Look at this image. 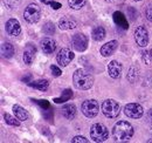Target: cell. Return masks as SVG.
<instances>
[{
  "mask_svg": "<svg viewBox=\"0 0 152 143\" xmlns=\"http://www.w3.org/2000/svg\"><path fill=\"white\" fill-rule=\"evenodd\" d=\"M73 82L77 89L88 90L94 85V76L90 72L86 69H77L73 75Z\"/></svg>",
  "mask_w": 152,
  "mask_h": 143,
  "instance_id": "7a4b0ae2",
  "label": "cell"
},
{
  "mask_svg": "<svg viewBox=\"0 0 152 143\" xmlns=\"http://www.w3.org/2000/svg\"><path fill=\"white\" fill-rule=\"evenodd\" d=\"M61 114L67 120H73L76 116V107L74 105H66L61 109Z\"/></svg>",
  "mask_w": 152,
  "mask_h": 143,
  "instance_id": "e0dca14e",
  "label": "cell"
},
{
  "mask_svg": "<svg viewBox=\"0 0 152 143\" xmlns=\"http://www.w3.org/2000/svg\"><path fill=\"white\" fill-rule=\"evenodd\" d=\"M37 102H38V103L40 105V106H41V107H43V108H49V103H48V102H47L46 100H43V101H42V100H40V101H37Z\"/></svg>",
  "mask_w": 152,
  "mask_h": 143,
  "instance_id": "d6a6232c",
  "label": "cell"
},
{
  "mask_svg": "<svg viewBox=\"0 0 152 143\" xmlns=\"http://www.w3.org/2000/svg\"><path fill=\"white\" fill-rule=\"evenodd\" d=\"M134 41L139 47H146L149 43V32L144 26H138L134 29Z\"/></svg>",
  "mask_w": 152,
  "mask_h": 143,
  "instance_id": "52a82bcc",
  "label": "cell"
},
{
  "mask_svg": "<svg viewBox=\"0 0 152 143\" xmlns=\"http://www.w3.org/2000/svg\"><path fill=\"white\" fill-rule=\"evenodd\" d=\"M133 133H134L133 127L128 121H118L113 129V136L115 141L118 142L129 141L133 136Z\"/></svg>",
  "mask_w": 152,
  "mask_h": 143,
  "instance_id": "6da1fadb",
  "label": "cell"
},
{
  "mask_svg": "<svg viewBox=\"0 0 152 143\" xmlns=\"http://www.w3.org/2000/svg\"><path fill=\"white\" fill-rule=\"evenodd\" d=\"M72 142L73 143H88L89 141H88L86 137H83V136H75V137L72 140Z\"/></svg>",
  "mask_w": 152,
  "mask_h": 143,
  "instance_id": "f546056e",
  "label": "cell"
},
{
  "mask_svg": "<svg viewBox=\"0 0 152 143\" xmlns=\"http://www.w3.org/2000/svg\"><path fill=\"white\" fill-rule=\"evenodd\" d=\"M74 56H75V54L73 53L69 48H62L58 52V54H57L56 61L60 66L66 67V66H68L74 60Z\"/></svg>",
  "mask_w": 152,
  "mask_h": 143,
  "instance_id": "9c48e42d",
  "label": "cell"
},
{
  "mask_svg": "<svg viewBox=\"0 0 152 143\" xmlns=\"http://www.w3.org/2000/svg\"><path fill=\"white\" fill-rule=\"evenodd\" d=\"M117 47H118V41H116V40H111V41H109V42L104 43V45L101 47V49H99L101 55H102V56H104V57L110 56V55H113V54L115 53V51L117 49Z\"/></svg>",
  "mask_w": 152,
  "mask_h": 143,
  "instance_id": "9a60e30c",
  "label": "cell"
},
{
  "mask_svg": "<svg viewBox=\"0 0 152 143\" xmlns=\"http://www.w3.org/2000/svg\"><path fill=\"white\" fill-rule=\"evenodd\" d=\"M90 139L94 142H104L109 139V130L102 123H95L90 128Z\"/></svg>",
  "mask_w": 152,
  "mask_h": 143,
  "instance_id": "3957f363",
  "label": "cell"
},
{
  "mask_svg": "<svg viewBox=\"0 0 152 143\" xmlns=\"http://www.w3.org/2000/svg\"><path fill=\"white\" fill-rule=\"evenodd\" d=\"M58 27L63 31L67 29H73L76 27V21L74 19L69 18V17H63L58 20Z\"/></svg>",
  "mask_w": 152,
  "mask_h": 143,
  "instance_id": "2e32d148",
  "label": "cell"
},
{
  "mask_svg": "<svg viewBox=\"0 0 152 143\" xmlns=\"http://www.w3.org/2000/svg\"><path fill=\"white\" fill-rule=\"evenodd\" d=\"M43 32L47 34V35H52L54 32H55V25L53 22H47L45 26H43Z\"/></svg>",
  "mask_w": 152,
  "mask_h": 143,
  "instance_id": "4316f807",
  "label": "cell"
},
{
  "mask_svg": "<svg viewBox=\"0 0 152 143\" xmlns=\"http://www.w3.org/2000/svg\"><path fill=\"white\" fill-rule=\"evenodd\" d=\"M142 59H143L144 63L150 65V63H151V60H152V52L143 51V52H142Z\"/></svg>",
  "mask_w": 152,
  "mask_h": 143,
  "instance_id": "83f0119b",
  "label": "cell"
},
{
  "mask_svg": "<svg viewBox=\"0 0 152 143\" xmlns=\"http://www.w3.org/2000/svg\"><path fill=\"white\" fill-rule=\"evenodd\" d=\"M145 17H146V19L149 21L152 22V5H149L146 7V10H145Z\"/></svg>",
  "mask_w": 152,
  "mask_h": 143,
  "instance_id": "4dcf8cb0",
  "label": "cell"
},
{
  "mask_svg": "<svg viewBox=\"0 0 152 143\" xmlns=\"http://www.w3.org/2000/svg\"><path fill=\"white\" fill-rule=\"evenodd\" d=\"M72 42H73V47L78 52H83L87 49L88 47V39L87 36L82 33H76L72 38Z\"/></svg>",
  "mask_w": 152,
  "mask_h": 143,
  "instance_id": "30bf717a",
  "label": "cell"
},
{
  "mask_svg": "<svg viewBox=\"0 0 152 143\" xmlns=\"http://www.w3.org/2000/svg\"><path fill=\"white\" fill-rule=\"evenodd\" d=\"M13 113L20 121H27L29 119V114L27 113V110L25 108H22L21 106H19V105H14L13 106Z\"/></svg>",
  "mask_w": 152,
  "mask_h": 143,
  "instance_id": "ac0fdd59",
  "label": "cell"
},
{
  "mask_svg": "<svg viewBox=\"0 0 152 143\" xmlns=\"http://www.w3.org/2000/svg\"><path fill=\"white\" fill-rule=\"evenodd\" d=\"M40 46L45 54H52L56 49V42L52 38H43L40 41Z\"/></svg>",
  "mask_w": 152,
  "mask_h": 143,
  "instance_id": "4fadbf2b",
  "label": "cell"
},
{
  "mask_svg": "<svg viewBox=\"0 0 152 143\" xmlns=\"http://www.w3.org/2000/svg\"><path fill=\"white\" fill-rule=\"evenodd\" d=\"M151 52H152V51H151Z\"/></svg>",
  "mask_w": 152,
  "mask_h": 143,
  "instance_id": "f35d334b",
  "label": "cell"
},
{
  "mask_svg": "<svg viewBox=\"0 0 152 143\" xmlns=\"http://www.w3.org/2000/svg\"><path fill=\"white\" fill-rule=\"evenodd\" d=\"M35 54H37V48L35 46H33L32 43H28L26 47H25V51H23V55H22V59H23V62L26 65H32L34 59H35Z\"/></svg>",
  "mask_w": 152,
  "mask_h": 143,
  "instance_id": "7c38bea8",
  "label": "cell"
},
{
  "mask_svg": "<svg viewBox=\"0 0 152 143\" xmlns=\"http://www.w3.org/2000/svg\"><path fill=\"white\" fill-rule=\"evenodd\" d=\"M5 29L6 33L10 36H18L21 33V27H20V22L14 18H11L7 20L6 25H5Z\"/></svg>",
  "mask_w": 152,
  "mask_h": 143,
  "instance_id": "8fae6325",
  "label": "cell"
},
{
  "mask_svg": "<svg viewBox=\"0 0 152 143\" xmlns=\"http://www.w3.org/2000/svg\"><path fill=\"white\" fill-rule=\"evenodd\" d=\"M1 54L6 59H11L14 55V46L11 42H4L1 45Z\"/></svg>",
  "mask_w": 152,
  "mask_h": 143,
  "instance_id": "d6986e66",
  "label": "cell"
},
{
  "mask_svg": "<svg viewBox=\"0 0 152 143\" xmlns=\"http://www.w3.org/2000/svg\"><path fill=\"white\" fill-rule=\"evenodd\" d=\"M114 20L118 26H122V27H123V28H125V29L129 27V25H128V20H126V18H125L121 12H115L114 13Z\"/></svg>",
  "mask_w": 152,
  "mask_h": 143,
  "instance_id": "44dd1931",
  "label": "cell"
},
{
  "mask_svg": "<svg viewBox=\"0 0 152 143\" xmlns=\"http://www.w3.org/2000/svg\"><path fill=\"white\" fill-rule=\"evenodd\" d=\"M148 142H152V140H149V141H148Z\"/></svg>",
  "mask_w": 152,
  "mask_h": 143,
  "instance_id": "8d00e7d4",
  "label": "cell"
},
{
  "mask_svg": "<svg viewBox=\"0 0 152 143\" xmlns=\"http://www.w3.org/2000/svg\"><path fill=\"white\" fill-rule=\"evenodd\" d=\"M122 69H123L122 63L116 60L110 61L108 65V73H109L110 77H113V79H118L122 74Z\"/></svg>",
  "mask_w": 152,
  "mask_h": 143,
  "instance_id": "5bb4252c",
  "label": "cell"
},
{
  "mask_svg": "<svg viewBox=\"0 0 152 143\" xmlns=\"http://www.w3.org/2000/svg\"><path fill=\"white\" fill-rule=\"evenodd\" d=\"M129 13H131V19L134 20V19L138 17V13L137 12H134V10L133 8H129Z\"/></svg>",
  "mask_w": 152,
  "mask_h": 143,
  "instance_id": "836d02e7",
  "label": "cell"
},
{
  "mask_svg": "<svg viewBox=\"0 0 152 143\" xmlns=\"http://www.w3.org/2000/svg\"><path fill=\"white\" fill-rule=\"evenodd\" d=\"M4 120L8 125H12V127H19L20 125V120L15 115L12 116V115L6 113V114H4Z\"/></svg>",
  "mask_w": 152,
  "mask_h": 143,
  "instance_id": "603a6c76",
  "label": "cell"
},
{
  "mask_svg": "<svg viewBox=\"0 0 152 143\" xmlns=\"http://www.w3.org/2000/svg\"><path fill=\"white\" fill-rule=\"evenodd\" d=\"M29 87H33L40 91H46L49 87V82L47 80H38V81H31L28 82Z\"/></svg>",
  "mask_w": 152,
  "mask_h": 143,
  "instance_id": "ffe728a7",
  "label": "cell"
},
{
  "mask_svg": "<svg viewBox=\"0 0 152 143\" xmlns=\"http://www.w3.org/2000/svg\"><path fill=\"white\" fill-rule=\"evenodd\" d=\"M124 114L130 119H140L144 114V109L139 103H128L124 107Z\"/></svg>",
  "mask_w": 152,
  "mask_h": 143,
  "instance_id": "ba28073f",
  "label": "cell"
},
{
  "mask_svg": "<svg viewBox=\"0 0 152 143\" xmlns=\"http://www.w3.org/2000/svg\"><path fill=\"white\" fill-rule=\"evenodd\" d=\"M98 111H99V105L94 99L86 100L82 103V113L84 114V116H87L89 119L95 117L96 115L98 114Z\"/></svg>",
  "mask_w": 152,
  "mask_h": 143,
  "instance_id": "8992f818",
  "label": "cell"
},
{
  "mask_svg": "<svg viewBox=\"0 0 152 143\" xmlns=\"http://www.w3.org/2000/svg\"><path fill=\"white\" fill-rule=\"evenodd\" d=\"M73 96V91L70 89H66L62 91V95H61V97H57L54 100V102L55 103H62V102H66V101H68L70 97Z\"/></svg>",
  "mask_w": 152,
  "mask_h": 143,
  "instance_id": "d4e9b609",
  "label": "cell"
},
{
  "mask_svg": "<svg viewBox=\"0 0 152 143\" xmlns=\"http://www.w3.org/2000/svg\"><path fill=\"white\" fill-rule=\"evenodd\" d=\"M49 6H52V8H54V10H58L60 7H61V4L60 2H56V1H52L50 4H49Z\"/></svg>",
  "mask_w": 152,
  "mask_h": 143,
  "instance_id": "1f68e13d",
  "label": "cell"
},
{
  "mask_svg": "<svg viewBox=\"0 0 152 143\" xmlns=\"http://www.w3.org/2000/svg\"><path fill=\"white\" fill-rule=\"evenodd\" d=\"M138 75H139V67H137V66H132V67L130 68L129 73H128L126 79H128L130 82H134V81L138 79Z\"/></svg>",
  "mask_w": 152,
  "mask_h": 143,
  "instance_id": "cb8c5ba5",
  "label": "cell"
},
{
  "mask_svg": "<svg viewBox=\"0 0 152 143\" xmlns=\"http://www.w3.org/2000/svg\"><path fill=\"white\" fill-rule=\"evenodd\" d=\"M91 36L95 41H102L104 38H105V29L101 26L96 27L93 29V33H91Z\"/></svg>",
  "mask_w": 152,
  "mask_h": 143,
  "instance_id": "7402d4cb",
  "label": "cell"
},
{
  "mask_svg": "<svg viewBox=\"0 0 152 143\" xmlns=\"http://www.w3.org/2000/svg\"><path fill=\"white\" fill-rule=\"evenodd\" d=\"M146 120H148L150 123H152V109H150V110L146 113Z\"/></svg>",
  "mask_w": 152,
  "mask_h": 143,
  "instance_id": "e575fe53",
  "label": "cell"
},
{
  "mask_svg": "<svg viewBox=\"0 0 152 143\" xmlns=\"http://www.w3.org/2000/svg\"><path fill=\"white\" fill-rule=\"evenodd\" d=\"M134 1H140V0H134Z\"/></svg>",
  "mask_w": 152,
  "mask_h": 143,
  "instance_id": "74e56055",
  "label": "cell"
},
{
  "mask_svg": "<svg viewBox=\"0 0 152 143\" xmlns=\"http://www.w3.org/2000/svg\"><path fill=\"white\" fill-rule=\"evenodd\" d=\"M40 1H41V2H43V4H46V5H49L53 0H40Z\"/></svg>",
  "mask_w": 152,
  "mask_h": 143,
  "instance_id": "d590c367",
  "label": "cell"
},
{
  "mask_svg": "<svg viewBox=\"0 0 152 143\" xmlns=\"http://www.w3.org/2000/svg\"><path fill=\"white\" fill-rule=\"evenodd\" d=\"M102 113L108 119L118 117V115L121 113L119 103L117 101H115L114 99H108V100L103 101V103H102Z\"/></svg>",
  "mask_w": 152,
  "mask_h": 143,
  "instance_id": "277c9868",
  "label": "cell"
},
{
  "mask_svg": "<svg viewBox=\"0 0 152 143\" xmlns=\"http://www.w3.org/2000/svg\"><path fill=\"white\" fill-rule=\"evenodd\" d=\"M41 8L38 4H29L23 11V19L29 24H35L40 20Z\"/></svg>",
  "mask_w": 152,
  "mask_h": 143,
  "instance_id": "5b68a950",
  "label": "cell"
},
{
  "mask_svg": "<svg viewBox=\"0 0 152 143\" xmlns=\"http://www.w3.org/2000/svg\"><path fill=\"white\" fill-rule=\"evenodd\" d=\"M50 71H52V74H53V76H55V77H58V76H61V74H62V71L55 66V65H52L50 66Z\"/></svg>",
  "mask_w": 152,
  "mask_h": 143,
  "instance_id": "f1b7e54d",
  "label": "cell"
},
{
  "mask_svg": "<svg viewBox=\"0 0 152 143\" xmlns=\"http://www.w3.org/2000/svg\"><path fill=\"white\" fill-rule=\"evenodd\" d=\"M68 5L73 10H81L86 5V0H68Z\"/></svg>",
  "mask_w": 152,
  "mask_h": 143,
  "instance_id": "484cf974",
  "label": "cell"
}]
</instances>
